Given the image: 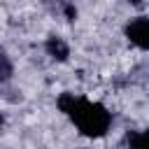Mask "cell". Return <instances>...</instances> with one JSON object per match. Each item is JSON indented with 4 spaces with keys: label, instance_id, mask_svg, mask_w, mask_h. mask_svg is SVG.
Here are the masks:
<instances>
[{
    "label": "cell",
    "instance_id": "obj_5",
    "mask_svg": "<svg viewBox=\"0 0 149 149\" xmlns=\"http://www.w3.org/2000/svg\"><path fill=\"white\" fill-rule=\"evenodd\" d=\"M130 2H133V5H140V2H142V0H130Z\"/></svg>",
    "mask_w": 149,
    "mask_h": 149
},
{
    "label": "cell",
    "instance_id": "obj_3",
    "mask_svg": "<svg viewBox=\"0 0 149 149\" xmlns=\"http://www.w3.org/2000/svg\"><path fill=\"white\" fill-rule=\"evenodd\" d=\"M44 51H47V56H51V58H56V61H68V56H70V47H68V42H65L63 37H58V35L47 37V42H44Z\"/></svg>",
    "mask_w": 149,
    "mask_h": 149
},
{
    "label": "cell",
    "instance_id": "obj_2",
    "mask_svg": "<svg viewBox=\"0 0 149 149\" xmlns=\"http://www.w3.org/2000/svg\"><path fill=\"white\" fill-rule=\"evenodd\" d=\"M126 37L137 49H149V16H135L126 26Z\"/></svg>",
    "mask_w": 149,
    "mask_h": 149
},
{
    "label": "cell",
    "instance_id": "obj_4",
    "mask_svg": "<svg viewBox=\"0 0 149 149\" xmlns=\"http://www.w3.org/2000/svg\"><path fill=\"white\" fill-rule=\"evenodd\" d=\"M12 61H9V56L0 49V81H7L9 77H12Z\"/></svg>",
    "mask_w": 149,
    "mask_h": 149
},
{
    "label": "cell",
    "instance_id": "obj_6",
    "mask_svg": "<svg viewBox=\"0 0 149 149\" xmlns=\"http://www.w3.org/2000/svg\"><path fill=\"white\" fill-rule=\"evenodd\" d=\"M0 126H2V114H0Z\"/></svg>",
    "mask_w": 149,
    "mask_h": 149
},
{
    "label": "cell",
    "instance_id": "obj_1",
    "mask_svg": "<svg viewBox=\"0 0 149 149\" xmlns=\"http://www.w3.org/2000/svg\"><path fill=\"white\" fill-rule=\"evenodd\" d=\"M58 109L70 114L79 133L88 137H100L112 126V112L105 105L86 98H77L74 93H63L58 98Z\"/></svg>",
    "mask_w": 149,
    "mask_h": 149
}]
</instances>
